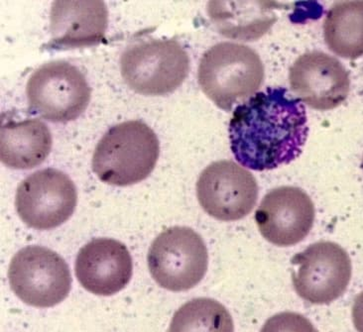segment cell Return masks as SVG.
Returning a JSON list of instances; mask_svg holds the SVG:
<instances>
[{"label":"cell","mask_w":363,"mask_h":332,"mask_svg":"<svg viewBox=\"0 0 363 332\" xmlns=\"http://www.w3.org/2000/svg\"><path fill=\"white\" fill-rule=\"evenodd\" d=\"M91 89L77 67L65 61L42 64L26 86L29 108L51 122H69L89 106Z\"/></svg>","instance_id":"6"},{"label":"cell","mask_w":363,"mask_h":332,"mask_svg":"<svg viewBox=\"0 0 363 332\" xmlns=\"http://www.w3.org/2000/svg\"><path fill=\"white\" fill-rule=\"evenodd\" d=\"M328 48L342 58L363 56V0L337 1L330 7L324 21Z\"/></svg>","instance_id":"17"},{"label":"cell","mask_w":363,"mask_h":332,"mask_svg":"<svg viewBox=\"0 0 363 332\" xmlns=\"http://www.w3.org/2000/svg\"><path fill=\"white\" fill-rule=\"evenodd\" d=\"M169 332H235V324L230 311L220 302L198 297L175 312Z\"/></svg>","instance_id":"18"},{"label":"cell","mask_w":363,"mask_h":332,"mask_svg":"<svg viewBox=\"0 0 363 332\" xmlns=\"http://www.w3.org/2000/svg\"><path fill=\"white\" fill-rule=\"evenodd\" d=\"M264 66L255 50L220 42L201 57L198 81L201 91L223 110L245 103L262 86Z\"/></svg>","instance_id":"3"},{"label":"cell","mask_w":363,"mask_h":332,"mask_svg":"<svg viewBox=\"0 0 363 332\" xmlns=\"http://www.w3.org/2000/svg\"><path fill=\"white\" fill-rule=\"evenodd\" d=\"M228 133L231 152L241 166L274 170L302 154L309 135L307 113L303 101L285 88H267L235 109Z\"/></svg>","instance_id":"1"},{"label":"cell","mask_w":363,"mask_h":332,"mask_svg":"<svg viewBox=\"0 0 363 332\" xmlns=\"http://www.w3.org/2000/svg\"><path fill=\"white\" fill-rule=\"evenodd\" d=\"M362 168H363V159H362Z\"/></svg>","instance_id":"21"},{"label":"cell","mask_w":363,"mask_h":332,"mask_svg":"<svg viewBox=\"0 0 363 332\" xmlns=\"http://www.w3.org/2000/svg\"><path fill=\"white\" fill-rule=\"evenodd\" d=\"M260 332H318L312 322L297 312L284 311L271 316Z\"/></svg>","instance_id":"19"},{"label":"cell","mask_w":363,"mask_h":332,"mask_svg":"<svg viewBox=\"0 0 363 332\" xmlns=\"http://www.w3.org/2000/svg\"><path fill=\"white\" fill-rule=\"evenodd\" d=\"M291 89L317 110L339 108L349 96L350 79L344 64L335 57L314 51L296 59L289 71Z\"/></svg>","instance_id":"12"},{"label":"cell","mask_w":363,"mask_h":332,"mask_svg":"<svg viewBox=\"0 0 363 332\" xmlns=\"http://www.w3.org/2000/svg\"><path fill=\"white\" fill-rule=\"evenodd\" d=\"M291 262L299 266L292 274L296 292L313 304H328L339 299L352 279L349 254L335 242L314 243Z\"/></svg>","instance_id":"9"},{"label":"cell","mask_w":363,"mask_h":332,"mask_svg":"<svg viewBox=\"0 0 363 332\" xmlns=\"http://www.w3.org/2000/svg\"><path fill=\"white\" fill-rule=\"evenodd\" d=\"M78 203L76 185L66 173L48 168L37 171L19 183L15 207L29 227L50 230L73 215Z\"/></svg>","instance_id":"8"},{"label":"cell","mask_w":363,"mask_h":332,"mask_svg":"<svg viewBox=\"0 0 363 332\" xmlns=\"http://www.w3.org/2000/svg\"><path fill=\"white\" fill-rule=\"evenodd\" d=\"M275 2L211 1L208 16L223 36L240 41H255L277 21Z\"/></svg>","instance_id":"16"},{"label":"cell","mask_w":363,"mask_h":332,"mask_svg":"<svg viewBox=\"0 0 363 332\" xmlns=\"http://www.w3.org/2000/svg\"><path fill=\"white\" fill-rule=\"evenodd\" d=\"M74 272L86 291L96 296H113L130 282L133 257L123 243L96 238L79 250Z\"/></svg>","instance_id":"13"},{"label":"cell","mask_w":363,"mask_h":332,"mask_svg":"<svg viewBox=\"0 0 363 332\" xmlns=\"http://www.w3.org/2000/svg\"><path fill=\"white\" fill-rule=\"evenodd\" d=\"M255 222L268 242L279 247L294 246L308 236L314 225V203L299 188H274L263 198Z\"/></svg>","instance_id":"11"},{"label":"cell","mask_w":363,"mask_h":332,"mask_svg":"<svg viewBox=\"0 0 363 332\" xmlns=\"http://www.w3.org/2000/svg\"><path fill=\"white\" fill-rule=\"evenodd\" d=\"M148 267L154 281L171 292L193 289L208 267L206 243L191 228L174 227L154 239L148 252Z\"/></svg>","instance_id":"5"},{"label":"cell","mask_w":363,"mask_h":332,"mask_svg":"<svg viewBox=\"0 0 363 332\" xmlns=\"http://www.w3.org/2000/svg\"><path fill=\"white\" fill-rule=\"evenodd\" d=\"M52 144V134L43 121H9L0 128V160L6 167L29 170L46 160Z\"/></svg>","instance_id":"15"},{"label":"cell","mask_w":363,"mask_h":332,"mask_svg":"<svg viewBox=\"0 0 363 332\" xmlns=\"http://www.w3.org/2000/svg\"><path fill=\"white\" fill-rule=\"evenodd\" d=\"M258 193L255 176L230 160L211 163L196 183L201 207L220 222H236L247 217L257 202Z\"/></svg>","instance_id":"10"},{"label":"cell","mask_w":363,"mask_h":332,"mask_svg":"<svg viewBox=\"0 0 363 332\" xmlns=\"http://www.w3.org/2000/svg\"><path fill=\"white\" fill-rule=\"evenodd\" d=\"M108 10L101 0H57L50 12L48 47L69 50L96 46L106 39Z\"/></svg>","instance_id":"14"},{"label":"cell","mask_w":363,"mask_h":332,"mask_svg":"<svg viewBox=\"0 0 363 332\" xmlns=\"http://www.w3.org/2000/svg\"><path fill=\"white\" fill-rule=\"evenodd\" d=\"M190 58L175 40H151L128 47L121 55L126 84L143 96H165L185 81Z\"/></svg>","instance_id":"4"},{"label":"cell","mask_w":363,"mask_h":332,"mask_svg":"<svg viewBox=\"0 0 363 332\" xmlns=\"http://www.w3.org/2000/svg\"><path fill=\"white\" fill-rule=\"evenodd\" d=\"M10 287L28 306L52 307L69 296L72 289L68 264L49 248L27 246L19 250L9 264Z\"/></svg>","instance_id":"7"},{"label":"cell","mask_w":363,"mask_h":332,"mask_svg":"<svg viewBox=\"0 0 363 332\" xmlns=\"http://www.w3.org/2000/svg\"><path fill=\"white\" fill-rule=\"evenodd\" d=\"M352 321L357 332H363V291L355 297L352 307Z\"/></svg>","instance_id":"20"},{"label":"cell","mask_w":363,"mask_h":332,"mask_svg":"<svg viewBox=\"0 0 363 332\" xmlns=\"http://www.w3.org/2000/svg\"><path fill=\"white\" fill-rule=\"evenodd\" d=\"M159 154V139L147 124L125 121L109 129L99 140L91 168L101 182L128 187L149 177Z\"/></svg>","instance_id":"2"}]
</instances>
